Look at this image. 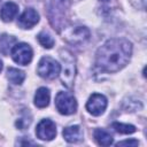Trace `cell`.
<instances>
[{"label": "cell", "mask_w": 147, "mask_h": 147, "mask_svg": "<svg viewBox=\"0 0 147 147\" xmlns=\"http://www.w3.org/2000/svg\"><path fill=\"white\" fill-rule=\"evenodd\" d=\"M132 54V44L125 38L107 40L95 54V64L106 72H116L124 68Z\"/></svg>", "instance_id": "1"}, {"label": "cell", "mask_w": 147, "mask_h": 147, "mask_svg": "<svg viewBox=\"0 0 147 147\" xmlns=\"http://www.w3.org/2000/svg\"><path fill=\"white\" fill-rule=\"evenodd\" d=\"M69 0H51L48 7V18L51 25L57 32L67 29Z\"/></svg>", "instance_id": "2"}, {"label": "cell", "mask_w": 147, "mask_h": 147, "mask_svg": "<svg viewBox=\"0 0 147 147\" xmlns=\"http://www.w3.org/2000/svg\"><path fill=\"white\" fill-rule=\"evenodd\" d=\"M60 57L62 62V64H60L61 65V70H60L61 82L65 87L70 88L74 84L75 74H76L75 57L70 51L64 49V48L60 51Z\"/></svg>", "instance_id": "3"}, {"label": "cell", "mask_w": 147, "mask_h": 147, "mask_svg": "<svg viewBox=\"0 0 147 147\" xmlns=\"http://www.w3.org/2000/svg\"><path fill=\"white\" fill-rule=\"evenodd\" d=\"M61 65L57 61H55L51 56H44L40 59L38 67H37V72L40 77L45 79H54L60 75Z\"/></svg>", "instance_id": "4"}, {"label": "cell", "mask_w": 147, "mask_h": 147, "mask_svg": "<svg viewBox=\"0 0 147 147\" xmlns=\"http://www.w3.org/2000/svg\"><path fill=\"white\" fill-rule=\"evenodd\" d=\"M55 106L62 115H71L77 110V101L69 92H59L55 96Z\"/></svg>", "instance_id": "5"}, {"label": "cell", "mask_w": 147, "mask_h": 147, "mask_svg": "<svg viewBox=\"0 0 147 147\" xmlns=\"http://www.w3.org/2000/svg\"><path fill=\"white\" fill-rule=\"evenodd\" d=\"M10 55L13 57V60L22 65H26L31 62L32 60V48L30 47V45L25 44V42H20V44H15L10 51Z\"/></svg>", "instance_id": "6"}, {"label": "cell", "mask_w": 147, "mask_h": 147, "mask_svg": "<svg viewBox=\"0 0 147 147\" xmlns=\"http://www.w3.org/2000/svg\"><path fill=\"white\" fill-rule=\"evenodd\" d=\"M63 38L72 45H84L90 39V31L85 26H75L68 29Z\"/></svg>", "instance_id": "7"}, {"label": "cell", "mask_w": 147, "mask_h": 147, "mask_svg": "<svg viewBox=\"0 0 147 147\" xmlns=\"http://www.w3.org/2000/svg\"><path fill=\"white\" fill-rule=\"evenodd\" d=\"M107 105H108V101H107V98L103 94L93 93L86 102V109L91 115L100 116L106 110Z\"/></svg>", "instance_id": "8"}, {"label": "cell", "mask_w": 147, "mask_h": 147, "mask_svg": "<svg viewBox=\"0 0 147 147\" xmlns=\"http://www.w3.org/2000/svg\"><path fill=\"white\" fill-rule=\"evenodd\" d=\"M36 134L41 140H52L56 136V125L53 121L46 118L41 119L36 129Z\"/></svg>", "instance_id": "9"}, {"label": "cell", "mask_w": 147, "mask_h": 147, "mask_svg": "<svg viewBox=\"0 0 147 147\" xmlns=\"http://www.w3.org/2000/svg\"><path fill=\"white\" fill-rule=\"evenodd\" d=\"M39 22V14L33 8H26L17 20V25L22 29H31Z\"/></svg>", "instance_id": "10"}, {"label": "cell", "mask_w": 147, "mask_h": 147, "mask_svg": "<svg viewBox=\"0 0 147 147\" xmlns=\"http://www.w3.org/2000/svg\"><path fill=\"white\" fill-rule=\"evenodd\" d=\"M62 134H63V138L65 139V141L71 142V144L78 142L83 139V131L79 125H71V126L65 127L63 130Z\"/></svg>", "instance_id": "11"}, {"label": "cell", "mask_w": 147, "mask_h": 147, "mask_svg": "<svg viewBox=\"0 0 147 147\" xmlns=\"http://www.w3.org/2000/svg\"><path fill=\"white\" fill-rule=\"evenodd\" d=\"M17 13H18V6L15 2L8 1L2 6L0 10V17L3 22H10L17 15Z\"/></svg>", "instance_id": "12"}, {"label": "cell", "mask_w": 147, "mask_h": 147, "mask_svg": "<svg viewBox=\"0 0 147 147\" xmlns=\"http://www.w3.org/2000/svg\"><path fill=\"white\" fill-rule=\"evenodd\" d=\"M51 99L49 90L46 87H39L34 94V105L38 108H45L48 106Z\"/></svg>", "instance_id": "13"}, {"label": "cell", "mask_w": 147, "mask_h": 147, "mask_svg": "<svg viewBox=\"0 0 147 147\" xmlns=\"http://www.w3.org/2000/svg\"><path fill=\"white\" fill-rule=\"evenodd\" d=\"M93 136H94V139L96 140V142L101 146H110L114 141L111 134L103 129H95Z\"/></svg>", "instance_id": "14"}, {"label": "cell", "mask_w": 147, "mask_h": 147, "mask_svg": "<svg viewBox=\"0 0 147 147\" xmlns=\"http://www.w3.org/2000/svg\"><path fill=\"white\" fill-rule=\"evenodd\" d=\"M15 42L16 39L14 37L8 34H2L0 37V53H2L3 55H8Z\"/></svg>", "instance_id": "15"}, {"label": "cell", "mask_w": 147, "mask_h": 147, "mask_svg": "<svg viewBox=\"0 0 147 147\" xmlns=\"http://www.w3.org/2000/svg\"><path fill=\"white\" fill-rule=\"evenodd\" d=\"M7 78L14 85H20L25 79V74L22 70H18L16 68H8V70H7Z\"/></svg>", "instance_id": "16"}, {"label": "cell", "mask_w": 147, "mask_h": 147, "mask_svg": "<svg viewBox=\"0 0 147 147\" xmlns=\"http://www.w3.org/2000/svg\"><path fill=\"white\" fill-rule=\"evenodd\" d=\"M111 127H113L116 132L122 133V134H130V133L136 132V126H134V125L124 124V123H119V122H114V123L111 124Z\"/></svg>", "instance_id": "17"}, {"label": "cell", "mask_w": 147, "mask_h": 147, "mask_svg": "<svg viewBox=\"0 0 147 147\" xmlns=\"http://www.w3.org/2000/svg\"><path fill=\"white\" fill-rule=\"evenodd\" d=\"M38 40H39L40 45L45 48H52L54 46V39L51 37L49 33H47L45 31H42L38 34Z\"/></svg>", "instance_id": "18"}, {"label": "cell", "mask_w": 147, "mask_h": 147, "mask_svg": "<svg viewBox=\"0 0 147 147\" xmlns=\"http://www.w3.org/2000/svg\"><path fill=\"white\" fill-rule=\"evenodd\" d=\"M139 145V141L136 140V139H127V140H123V141H119L116 144V146H132V147H136Z\"/></svg>", "instance_id": "19"}, {"label": "cell", "mask_w": 147, "mask_h": 147, "mask_svg": "<svg viewBox=\"0 0 147 147\" xmlns=\"http://www.w3.org/2000/svg\"><path fill=\"white\" fill-rule=\"evenodd\" d=\"M1 70H2V61L0 60V71H1Z\"/></svg>", "instance_id": "20"}, {"label": "cell", "mask_w": 147, "mask_h": 147, "mask_svg": "<svg viewBox=\"0 0 147 147\" xmlns=\"http://www.w3.org/2000/svg\"><path fill=\"white\" fill-rule=\"evenodd\" d=\"M99 1H102V2H108V1H110V0H99Z\"/></svg>", "instance_id": "21"}, {"label": "cell", "mask_w": 147, "mask_h": 147, "mask_svg": "<svg viewBox=\"0 0 147 147\" xmlns=\"http://www.w3.org/2000/svg\"><path fill=\"white\" fill-rule=\"evenodd\" d=\"M0 1H1V0H0Z\"/></svg>", "instance_id": "22"}]
</instances>
